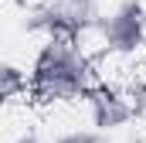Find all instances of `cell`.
<instances>
[{
    "mask_svg": "<svg viewBox=\"0 0 146 143\" xmlns=\"http://www.w3.org/2000/svg\"><path fill=\"white\" fill-rule=\"evenodd\" d=\"M95 85V68L85 48L72 37H44L37 44L31 68H27V92L44 106L78 102Z\"/></svg>",
    "mask_w": 146,
    "mask_h": 143,
    "instance_id": "obj_1",
    "label": "cell"
},
{
    "mask_svg": "<svg viewBox=\"0 0 146 143\" xmlns=\"http://www.w3.org/2000/svg\"><path fill=\"white\" fill-rule=\"evenodd\" d=\"M102 7L99 0H34L24 10L21 27L41 37H72L82 41L88 31L99 27Z\"/></svg>",
    "mask_w": 146,
    "mask_h": 143,
    "instance_id": "obj_2",
    "label": "cell"
},
{
    "mask_svg": "<svg viewBox=\"0 0 146 143\" xmlns=\"http://www.w3.org/2000/svg\"><path fill=\"white\" fill-rule=\"evenodd\" d=\"M99 44L109 58H133L143 51L146 37V3L143 0H119L109 14L99 17Z\"/></svg>",
    "mask_w": 146,
    "mask_h": 143,
    "instance_id": "obj_3",
    "label": "cell"
},
{
    "mask_svg": "<svg viewBox=\"0 0 146 143\" xmlns=\"http://www.w3.org/2000/svg\"><path fill=\"white\" fill-rule=\"evenodd\" d=\"M85 109H88V123L102 133H119L126 130L133 119H136V106L126 92L112 89V85H102L95 82L85 96Z\"/></svg>",
    "mask_w": 146,
    "mask_h": 143,
    "instance_id": "obj_4",
    "label": "cell"
},
{
    "mask_svg": "<svg viewBox=\"0 0 146 143\" xmlns=\"http://www.w3.org/2000/svg\"><path fill=\"white\" fill-rule=\"evenodd\" d=\"M27 96V72L14 61H3L0 58V112L7 106H14L17 99Z\"/></svg>",
    "mask_w": 146,
    "mask_h": 143,
    "instance_id": "obj_5",
    "label": "cell"
},
{
    "mask_svg": "<svg viewBox=\"0 0 146 143\" xmlns=\"http://www.w3.org/2000/svg\"><path fill=\"white\" fill-rule=\"evenodd\" d=\"M51 143H112V133H102L95 126H75V130L58 133Z\"/></svg>",
    "mask_w": 146,
    "mask_h": 143,
    "instance_id": "obj_6",
    "label": "cell"
},
{
    "mask_svg": "<svg viewBox=\"0 0 146 143\" xmlns=\"http://www.w3.org/2000/svg\"><path fill=\"white\" fill-rule=\"evenodd\" d=\"M10 143H44V140L37 136L34 130H27V133H17V136H14V140H10Z\"/></svg>",
    "mask_w": 146,
    "mask_h": 143,
    "instance_id": "obj_7",
    "label": "cell"
},
{
    "mask_svg": "<svg viewBox=\"0 0 146 143\" xmlns=\"http://www.w3.org/2000/svg\"><path fill=\"white\" fill-rule=\"evenodd\" d=\"M143 55H146V37H143Z\"/></svg>",
    "mask_w": 146,
    "mask_h": 143,
    "instance_id": "obj_8",
    "label": "cell"
}]
</instances>
